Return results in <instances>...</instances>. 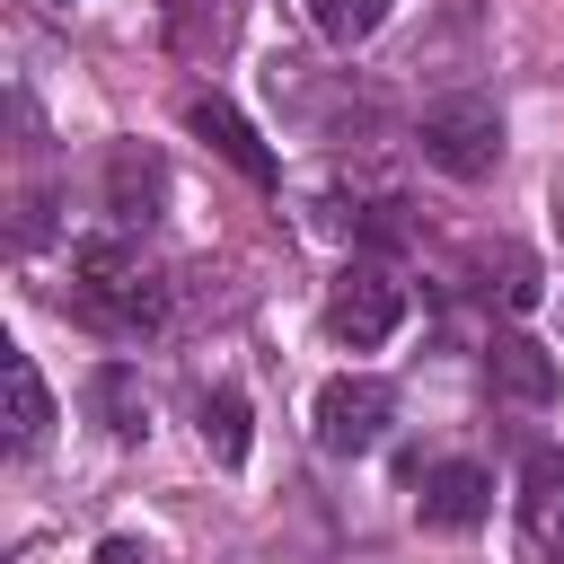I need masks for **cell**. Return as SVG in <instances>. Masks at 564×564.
<instances>
[{
	"label": "cell",
	"instance_id": "7c38bea8",
	"mask_svg": "<svg viewBox=\"0 0 564 564\" xmlns=\"http://www.w3.org/2000/svg\"><path fill=\"white\" fill-rule=\"evenodd\" d=\"M0 379H9V449H35V441L53 432V388L35 379V361H26V352H9V361H0Z\"/></svg>",
	"mask_w": 564,
	"mask_h": 564
},
{
	"label": "cell",
	"instance_id": "5bb4252c",
	"mask_svg": "<svg viewBox=\"0 0 564 564\" xmlns=\"http://www.w3.org/2000/svg\"><path fill=\"white\" fill-rule=\"evenodd\" d=\"M388 9H397V0H308L317 35H326V44H344V53H352V44H370V35L388 26Z\"/></svg>",
	"mask_w": 564,
	"mask_h": 564
},
{
	"label": "cell",
	"instance_id": "9c48e42d",
	"mask_svg": "<svg viewBox=\"0 0 564 564\" xmlns=\"http://www.w3.org/2000/svg\"><path fill=\"white\" fill-rule=\"evenodd\" d=\"M467 273H476V291L502 300L511 317L538 308V291H546V282H538V256H529L520 238H476V247H467Z\"/></svg>",
	"mask_w": 564,
	"mask_h": 564
},
{
	"label": "cell",
	"instance_id": "8fae6325",
	"mask_svg": "<svg viewBox=\"0 0 564 564\" xmlns=\"http://www.w3.org/2000/svg\"><path fill=\"white\" fill-rule=\"evenodd\" d=\"M520 529L529 538H564V449H529V467H520Z\"/></svg>",
	"mask_w": 564,
	"mask_h": 564
},
{
	"label": "cell",
	"instance_id": "8992f818",
	"mask_svg": "<svg viewBox=\"0 0 564 564\" xmlns=\"http://www.w3.org/2000/svg\"><path fill=\"white\" fill-rule=\"evenodd\" d=\"M485 388H494L502 405L546 414V405L564 397V370H555V352H546L538 335H494V344H485Z\"/></svg>",
	"mask_w": 564,
	"mask_h": 564
},
{
	"label": "cell",
	"instance_id": "7a4b0ae2",
	"mask_svg": "<svg viewBox=\"0 0 564 564\" xmlns=\"http://www.w3.org/2000/svg\"><path fill=\"white\" fill-rule=\"evenodd\" d=\"M397 326H405V282H397L379 256H352V264L335 273V291H326V335L352 344V352H379Z\"/></svg>",
	"mask_w": 564,
	"mask_h": 564
},
{
	"label": "cell",
	"instance_id": "3957f363",
	"mask_svg": "<svg viewBox=\"0 0 564 564\" xmlns=\"http://www.w3.org/2000/svg\"><path fill=\"white\" fill-rule=\"evenodd\" d=\"M414 141H423V167H441V176H458V185H476V176L502 167V115H494L485 97H441Z\"/></svg>",
	"mask_w": 564,
	"mask_h": 564
},
{
	"label": "cell",
	"instance_id": "9a60e30c",
	"mask_svg": "<svg viewBox=\"0 0 564 564\" xmlns=\"http://www.w3.org/2000/svg\"><path fill=\"white\" fill-rule=\"evenodd\" d=\"M203 449H212L220 467L247 458V397H238V388H212V397H203Z\"/></svg>",
	"mask_w": 564,
	"mask_h": 564
},
{
	"label": "cell",
	"instance_id": "277c9868",
	"mask_svg": "<svg viewBox=\"0 0 564 564\" xmlns=\"http://www.w3.org/2000/svg\"><path fill=\"white\" fill-rule=\"evenodd\" d=\"M388 423H397V388H388V379L344 370V379H326V388H317V449L361 458V449H379V441H388Z\"/></svg>",
	"mask_w": 564,
	"mask_h": 564
},
{
	"label": "cell",
	"instance_id": "5b68a950",
	"mask_svg": "<svg viewBox=\"0 0 564 564\" xmlns=\"http://www.w3.org/2000/svg\"><path fill=\"white\" fill-rule=\"evenodd\" d=\"M97 185H106V220H115V229H150L159 203H167V159H159L150 141H115Z\"/></svg>",
	"mask_w": 564,
	"mask_h": 564
},
{
	"label": "cell",
	"instance_id": "2e32d148",
	"mask_svg": "<svg viewBox=\"0 0 564 564\" xmlns=\"http://www.w3.org/2000/svg\"><path fill=\"white\" fill-rule=\"evenodd\" d=\"M97 564H159V555H150V546H132V538H106V546H97Z\"/></svg>",
	"mask_w": 564,
	"mask_h": 564
},
{
	"label": "cell",
	"instance_id": "e0dca14e",
	"mask_svg": "<svg viewBox=\"0 0 564 564\" xmlns=\"http://www.w3.org/2000/svg\"><path fill=\"white\" fill-rule=\"evenodd\" d=\"M555 238H564V185H555Z\"/></svg>",
	"mask_w": 564,
	"mask_h": 564
},
{
	"label": "cell",
	"instance_id": "52a82bcc",
	"mask_svg": "<svg viewBox=\"0 0 564 564\" xmlns=\"http://www.w3.org/2000/svg\"><path fill=\"white\" fill-rule=\"evenodd\" d=\"M185 123H194V132H203V141H212L247 185H273V176H282V167H273V150H264V132H256L229 97H185Z\"/></svg>",
	"mask_w": 564,
	"mask_h": 564
},
{
	"label": "cell",
	"instance_id": "30bf717a",
	"mask_svg": "<svg viewBox=\"0 0 564 564\" xmlns=\"http://www.w3.org/2000/svg\"><path fill=\"white\" fill-rule=\"evenodd\" d=\"M238 35V0H167V44L176 62H220Z\"/></svg>",
	"mask_w": 564,
	"mask_h": 564
},
{
	"label": "cell",
	"instance_id": "ac0fdd59",
	"mask_svg": "<svg viewBox=\"0 0 564 564\" xmlns=\"http://www.w3.org/2000/svg\"><path fill=\"white\" fill-rule=\"evenodd\" d=\"M555 564H564V555H555Z\"/></svg>",
	"mask_w": 564,
	"mask_h": 564
},
{
	"label": "cell",
	"instance_id": "ba28073f",
	"mask_svg": "<svg viewBox=\"0 0 564 564\" xmlns=\"http://www.w3.org/2000/svg\"><path fill=\"white\" fill-rule=\"evenodd\" d=\"M414 511H423V529H476L485 511H494V476L485 467H467V458H441L432 476H423V494H414Z\"/></svg>",
	"mask_w": 564,
	"mask_h": 564
},
{
	"label": "cell",
	"instance_id": "6da1fadb",
	"mask_svg": "<svg viewBox=\"0 0 564 564\" xmlns=\"http://www.w3.org/2000/svg\"><path fill=\"white\" fill-rule=\"evenodd\" d=\"M70 308H79L97 335L132 344V335H150V326L167 317V282H159L123 238H88V247H70Z\"/></svg>",
	"mask_w": 564,
	"mask_h": 564
},
{
	"label": "cell",
	"instance_id": "4fadbf2b",
	"mask_svg": "<svg viewBox=\"0 0 564 564\" xmlns=\"http://www.w3.org/2000/svg\"><path fill=\"white\" fill-rule=\"evenodd\" d=\"M88 405H97V423H106L115 441H141V432H150V397H141V379H132L123 361H106V370L88 379Z\"/></svg>",
	"mask_w": 564,
	"mask_h": 564
}]
</instances>
